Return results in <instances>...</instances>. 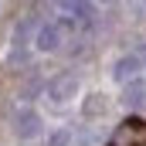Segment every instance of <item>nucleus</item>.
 <instances>
[{"instance_id": "f257e3e1", "label": "nucleus", "mask_w": 146, "mask_h": 146, "mask_svg": "<svg viewBox=\"0 0 146 146\" xmlns=\"http://www.w3.org/2000/svg\"><path fill=\"white\" fill-rule=\"evenodd\" d=\"M75 92H78V78H75V75H58V78L48 85V95H51L54 102H68Z\"/></svg>"}, {"instance_id": "f03ea898", "label": "nucleus", "mask_w": 146, "mask_h": 146, "mask_svg": "<svg viewBox=\"0 0 146 146\" xmlns=\"http://www.w3.org/2000/svg\"><path fill=\"white\" fill-rule=\"evenodd\" d=\"M61 44V27L58 24H41L37 27V48L41 51H54Z\"/></svg>"}, {"instance_id": "7ed1b4c3", "label": "nucleus", "mask_w": 146, "mask_h": 146, "mask_svg": "<svg viewBox=\"0 0 146 146\" xmlns=\"http://www.w3.org/2000/svg\"><path fill=\"white\" fill-rule=\"evenodd\" d=\"M14 129H17V136L21 139H31L41 133V119H37V112H21L17 115V122H14Z\"/></svg>"}, {"instance_id": "20e7f679", "label": "nucleus", "mask_w": 146, "mask_h": 146, "mask_svg": "<svg viewBox=\"0 0 146 146\" xmlns=\"http://www.w3.org/2000/svg\"><path fill=\"white\" fill-rule=\"evenodd\" d=\"M136 72H139V61H136L133 54H126V58L115 61V78H119V82H133Z\"/></svg>"}, {"instance_id": "39448f33", "label": "nucleus", "mask_w": 146, "mask_h": 146, "mask_svg": "<svg viewBox=\"0 0 146 146\" xmlns=\"http://www.w3.org/2000/svg\"><path fill=\"white\" fill-rule=\"evenodd\" d=\"M122 99H126V106H133V109H143V106H146V85H143V82H129Z\"/></svg>"}, {"instance_id": "423d86ee", "label": "nucleus", "mask_w": 146, "mask_h": 146, "mask_svg": "<svg viewBox=\"0 0 146 146\" xmlns=\"http://www.w3.org/2000/svg\"><path fill=\"white\" fill-rule=\"evenodd\" d=\"M61 7L68 10V21H72V17H88V14H92L88 3H61Z\"/></svg>"}]
</instances>
